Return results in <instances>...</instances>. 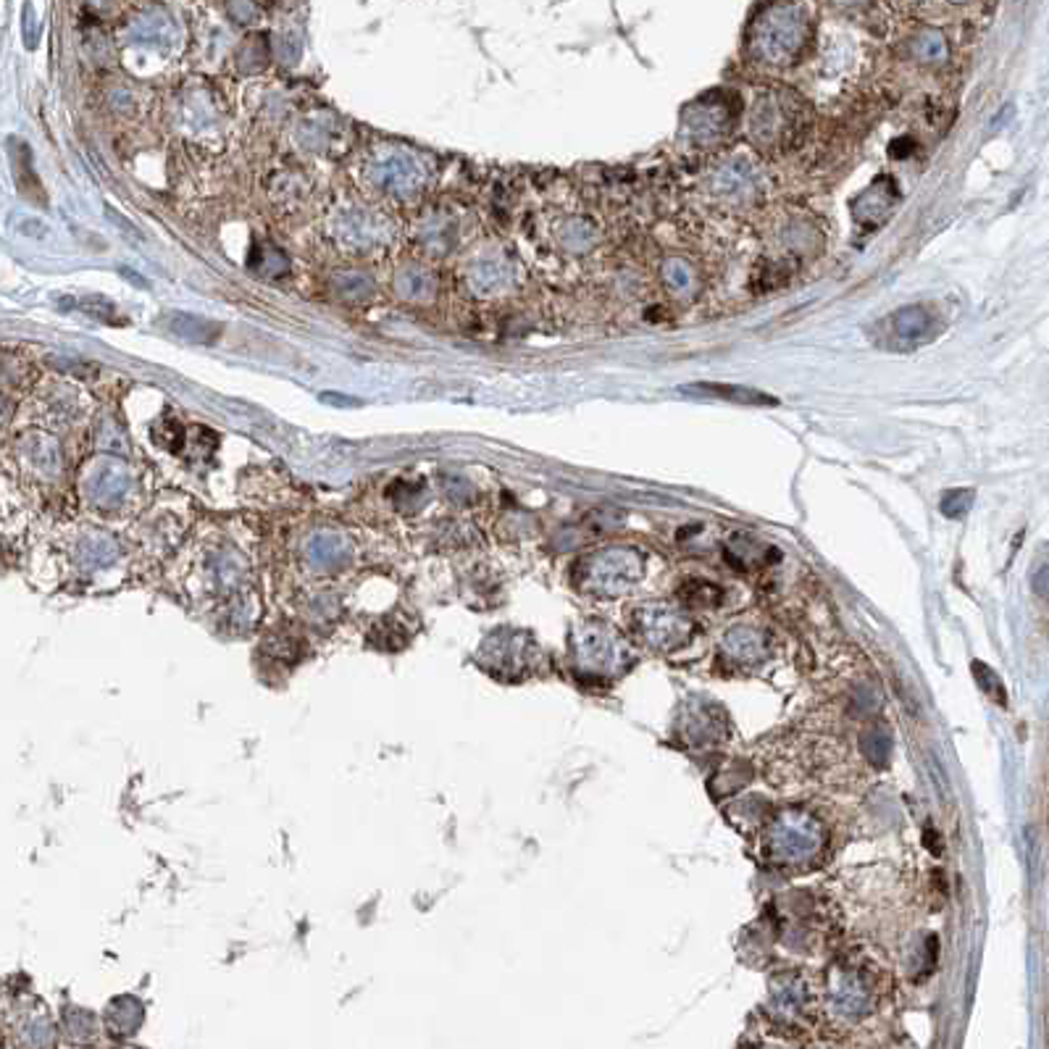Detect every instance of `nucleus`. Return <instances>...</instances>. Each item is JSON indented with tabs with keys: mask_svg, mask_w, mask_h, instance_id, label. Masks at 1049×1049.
Segmentation results:
<instances>
[{
	"mask_svg": "<svg viewBox=\"0 0 1049 1049\" xmlns=\"http://www.w3.org/2000/svg\"><path fill=\"white\" fill-rule=\"evenodd\" d=\"M799 6H770L766 17L758 21V56L768 63H789L803 50L805 21Z\"/></svg>",
	"mask_w": 1049,
	"mask_h": 1049,
	"instance_id": "f257e3e1",
	"label": "nucleus"
},
{
	"mask_svg": "<svg viewBox=\"0 0 1049 1049\" xmlns=\"http://www.w3.org/2000/svg\"><path fill=\"white\" fill-rule=\"evenodd\" d=\"M642 561L634 549L616 547L587 558V584L599 595H621L639 579Z\"/></svg>",
	"mask_w": 1049,
	"mask_h": 1049,
	"instance_id": "f03ea898",
	"label": "nucleus"
},
{
	"mask_svg": "<svg viewBox=\"0 0 1049 1049\" xmlns=\"http://www.w3.org/2000/svg\"><path fill=\"white\" fill-rule=\"evenodd\" d=\"M770 847L779 860H805L818 849V829L805 818H789L776 826Z\"/></svg>",
	"mask_w": 1049,
	"mask_h": 1049,
	"instance_id": "7ed1b4c3",
	"label": "nucleus"
},
{
	"mask_svg": "<svg viewBox=\"0 0 1049 1049\" xmlns=\"http://www.w3.org/2000/svg\"><path fill=\"white\" fill-rule=\"evenodd\" d=\"M687 618L674 613L666 605H649L639 611V634L653 647H670L679 642V634H687Z\"/></svg>",
	"mask_w": 1049,
	"mask_h": 1049,
	"instance_id": "20e7f679",
	"label": "nucleus"
},
{
	"mask_svg": "<svg viewBox=\"0 0 1049 1049\" xmlns=\"http://www.w3.org/2000/svg\"><path fill=\"white\" fill-rule=\"evenodd\" d=\"M831 1005L839 1016L858 1018L868 1008V991L860 981H855V976H845V979L831 989Z\"/></svg>",
	"mask_w": 1049,
	"mask_h": 1049,
	"instance_id": "39448f33",
	"label": "nucleus"
},
{
	"mask_svg": "<svg viewBox=\"0 0 1049 1049\" xmlns=\"http://www.w3.org/2000/svg\"><path fill=\"white\" fill-rule=\"evenodd\" d=\"M576 653H579V660L587 668H605V666H613V655H616V649H613V642L608 634L587 632V634H582L579 649H576Z\"/></svg>",
	"mask_w": 1049,
	"mask_h": 1049,
	"instance_id": "423d86ee",
	"label": "nucleus"
},
{
	"mask_svg": "<svg viewBox=\"0 0 1049 1049\" xmlns=\"http://www.w3.org/2000/svg\"><path fill=\"white\" fill-rule=\"evenodd\" d=\"M684 392H708L713 397L732 400V403H749V405H776V400L763 392L747 390V387H732V384H695V387H684Z\"/></svg>",
	"mask_w": 1049,
	"mask_h": 1049,
	"instance_id": "0eeeda50",
	"label": "nucleus"
},
{
	"mask_svg": "<svg viewBox=\"0 0 1049 1049\" xmlns=\"http://www.w3.org/2000/svg\"><path fill=\"white\" fill-rule=\"evenodd\" d=\"M169 330L174 334H180L184 340H195V342H209L213 340V330L216 326L209 324V321L198 319V316H184V313H176L174 319L169 321Z\"/></svg>",
	"mask_w": 1049,
	"mask_h": 1049,
	"instance_id": "6e6552de",
	"label": "nucleus"
},
{
	"mask_svg": "<svg viewBox=\"0 0 1049 1049\" xmlns=\"http://www.w3.org/2000/svg\"><path fill=\"white\" fill-rule=\"evenodd\" d=\"M682 599L689 603L692 608H713V605L720 603V589L716 584L708 582H689L682 587Z\"/></svg>",
	"mask_w": 1049,
	"mask_h": 1049,
	"instance_id": "1a4fd4ad",
	"label": "nucleus"
},
{
	"mask_svg": "<svg viewBox=\"0 0 1049 1049\" xmlns=\"http://www.w3.org/2000/svg\"><path fill=\"white\" fill-rule=\"evenodd\" d=\"M860 747H863V755H866L874 766H884L889 758V737L879 729V726H874V729H868L866 734H863Z\"/></svg>",
	"mask_w": 1049,
	"mask_h": 1049,
	"instance_id": "9d476101",
	"label": "nucleus"
},
{
	"mask_svg": "<svg viewBox=\"0 0 1049 1049\" xmlns=\"http://www.w3.org/2000/svg\"><path fill=\"white\" fill-rule=\"evenodd\" d=\"M970 503H974V492L970 490H949L945 492V497H941V513H945L947 518H962L968 513Z\"/></svg>",
	"mask_w": 1049,
	"mask_h": 1049,
	"instance_id": "9b49d317",
	"label": "nucleus"
},
{
	"mask_svg": "<svg viewBox=\"0 0 1049 1049\" xmlns=\"http://www.w3.org/2000/svg\"><path fill=\"white\" fill-rule=\"evenodd\" d=\"M974 674H976V682H979V687L987 692V695L991 699H997L999 705H1005L1008 703V699H1005V687H1002V682H999V676L995 674V670H991L989 666H984V663L976 660L974 666Z\"/></svg>",
	"mask_w": 1049,
	"mask_h": 1049,
	"instance_id": "f8f14e48",
	"label": "nucleus"
},
{
	"mask_svg": "<svg viewBox=\"0 0 1049 1049\" xmlns=\"http://www.w3.org/2000/svg\"><path fill=\"white\" fill-rule=\"evenodd\" d=\"M1033 589H1037L1041 597L1049 599V566H1045L1037 576H1033Z\"/></svg>",
	"mask_w": 1049,
	"mask_h": 1049,
	"instance_id": "ddd939ff",
	"label": "nucleus"
}]
</instances>
